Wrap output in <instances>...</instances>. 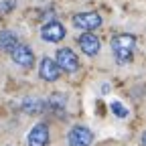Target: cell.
<instances>
[{"label":"cell","mask_w":146,"mask_h":146,"mask_svg":"<svg viewBox=\"0 0 146 146\" xmlns=\"http://www.w3.org/2000/svg\"><path fill=\"white\" fill-rule=\"evenodd\" d=\"M110 110H112L118 118H128V114H130V112H128V108L122 106L120 102H112V104H110Z\"/></svg>","instance_id":"4fadbf2b"},{"label":"cell","mask_w":146,"mask_h":146,"mask_svg":"<svg viewBox=\"0 0 146 146\" xmlns=\"http://www.w3.org/2000/svg\"><path fill=\"white\" fill-rule=\"evenodd\" d=\"M67 142H69V146H91V142H94V132H91L87 126L77 124L69 130Z\"/></svg>","instance_id":"7a4b0ae2"},{"label":"cell","mask_w":146,"mask_h":146,"mask_svg":"<svg viewBox=\"0 0 146 146\" xmlns=\"http://www.w3.org/2000/svg\"><path fill=\"white\" fill-rule=\"evenodd\" d=\"M79 47H81V51L87 55V57H96L100 53V49H102V43H100V39L96 35L85 33V35L79 36Z\"/></svg>","instance_id":"9c48e42d"},{"label":"cell","mask_w":146,"mask_h":146,"mask_svg":"<svg viewBox=\"0 0 146 146\" xmlns=\"http://www.w3.org/2000/svg\"><path fill=\"white\" fill-rule=\"evenodd\" d=\"M29 146H47L49 142V126L45 122H39L31 128L29 138H27Z\"/></svg>","instance_id":"ba28073f"},{"label":"cell","mask_w":146,"mask_h":146,"mask_svg":"<svg viewBox=\"0 0 146 146\" xmlns=\"http://www.w3.org/2000/svg\"><path fill=\"white\" fill-rule=\"evenodd\" d=\"M39 75L45 81H57L61 75V67L57 65V61L51 57H43L39 63Z\"/></svg>","instance_id":"52a82bcc"},{"label":"cell","mask_w":146,"mask_h":146,"mask_svg":"<svg viewBox=\"0 0 146 146\" xmlns=\"http://www.w3.org/2000/svg\"><path fill=\"white\" fill-rule=\"evenodd\" d=\"M10 57H12V61H14L18 67H23V69H31V67L35 65V53H33V49L27 47V45H18V47L10 53Z\"/></svg>","instance_id":"8992f818"},{"label":"cell","mask_w":146,"mask_h":146,"mask_svg":"<svg viewBox=\"0 0 146 146\" xmlns=\"http://www.w3.org/2000/svg\"><path fill=\"white\" fill-rule=\"evenodd\" d=\"M45 108H47V104L39 98H25L21 104V110L25 114H41Z\"/></svg>","instance_id":"7c38bea8"},{"label":"cell","mask_w":146,"mask_h":146,"mask_svg":"<svg viewBox=\"0 0 146 146\" xmlns=\"http://www.w3.org/2000/svg\"><path fill=\"white\" fill-rule=\"evenodd\" d=\"M47 108L51 110V112L55 114H63L65 112V108H67V96L65 94H51L49 100H47Z\"/></svg>","instance_id":"8fae6325"},{"label":"cell","mask_w":146,"mask_h":146,"mask_svg":"<svg viewBox=\"0 0 146 146\" xmlns=\"http://www.w3.org/2000/svg\"><path fill=\"white\" fill-rule=\"evenodd\" d=\"M73 27L85 33H91L98 27H102V16L98 12H79L73 16Z\"/></svg>","instance_id":"3957f363"},{"label":"cell","mask_w":146,"mask_h":146,"mask_svg":"<svg viewBox=\"0 0 146 146\" xmlns=\"http://www.w3.org/2000/svg\"><path fill=\"white\" fill-rule=\"evenodd\" d=\"M41 39L47 43H59L65 39V27L59 21H51L41 27Z\"/></svg>","instance_id":"5b68a950"},{"label":"cell","mask_w":146,"mask_h":146,"mask_svg":"<svg viewBox=\"0 0 146 146\" xmlns=\"http://www.w3.org/2000/svg\"><path fill=\"white\" fill-rule=\"evenodd\" d=\"M140 142H142V146H146V132L142 134V138H140Z\"/></svg>","instance_id":"5bb4252c"},{"label":"cell","mask_w":146,"mask_h":146,"mask_svg":"<svg viewBox=\"0 0 146 146\" xmlns=\"http://www.w3.org/2000/svg\"><path fill=\"white\" fill-rule=\"evenodd\" d=\"M18 45V36L12 33V31H0V51L4 53H12Z\"/></svg>","instance_id":"30bf717a"},{"label":"cell","mask_w":146,"mask_h":146,"mask_svg":"<svg viewBox=\"0 0 146 146\" xmlns=\"http://www.w3.org/2000/svg\"><path fill=\"white\" fill-rule=\"evenodd\" d=\"M134 49H136L134 35L122 33V35H116L112 39V51H114V57H116L118 63H128L134 57Z\"/></svg>","instance_id":"6da1fadb"},{"label":"cell","mask_w":146,"mask_h":146,"mask_svg":"<svg viewBox=\"0 0 146 146\" xmlns=\"http://www.w3.org/2000/svg\"><path fill=\"white\" fill-rule=\"evenodd\" d=\"M55 61H57V65H59L61 71H65V73H75V71L79 69V59H77V55L73 53L69 47L59 49Z\"/></svg>","instance_id":"277c9868"}]
</instances>
